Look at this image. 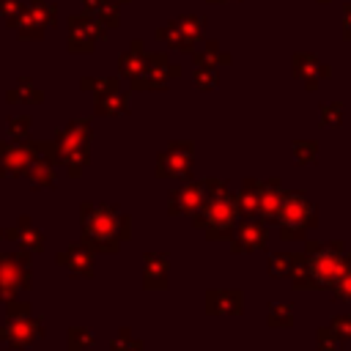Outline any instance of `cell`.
Instances as JSON below:
<instances>
[{
	"instance_id": "30bf717a",
	"label": "cell",
	"mask_w": 351,
	"mask_h": 351,
	"mask_svg": "<svg viewBox=\"0 0 351 351\" xmlns=\"http://www.w3.org/2000/svg\"><path fill=\"white\" fill-rule=\"evenodd\" d=\"M170 280V258L165 252L143 255V282L148 291H165Z\"/></svg>"
},
{
	"instance_id": "ac0fdd59",
	"label": "cell",
	"mask_w": 351,
	"mask_h": 351,
	"mask_svg": "<svg viewBox=\"0 0 351 351\" xmlns=\"http://www.w3.org/2000/svg\"><path fill=\"white\" fill-rule=\"evenodd\" d=\"M11 129H14V137H19V134H25V129H27V121H22V123H11Z\"/></svg>"
},
{
	"instance_id": "3957f363",
	"label": "cell",
	"mask_w": 351,
	"mask_h": 351,
	"mask_svg": "<svg viewBox=\"0 0 351 351\" xmlns=\"http://www.w3.org/2000/svg\"><path fill=\"white\" fill-rule=\"evenodd\" d=\"M192 222H195V228H203L208 239H222L236 225V203L230 200V195L208 197L203 203V208L195 211Z\"/></svg>"
},
{
	"instance_id": "5bb4252c",
	"label": "cell",
	"mask_w": 351,
	"mask_h": 351,
	"mask_svg": "<svg viewBox=\"0 0 351 351\" xmlns=\"http://www.w3.org/2000/svg\"><path fill=\"white\" fill-rule=\"evenodd\" d=\"M27 176H30L33 189H52L55 186V167L49 162H33Z\"/></svg>"
},
{
	"instance_id": "7c38bea8",
	"label": "cell",
	"mask_w": 351,
	"mask_h": 351,
	"mask_svg": "<svg viewBox=\"0 0 351 351\" xmlns=\"http://www.w3.org/2000/svg\"><path fill=\"white\" fill-rule=\"evenodd\" d=\"M206 310L211 315H217V313H241V293L239 291H208L206 293Z\"/></svg>"
},
{
	"instance_id": "9a60e30c",
	"label": "cell",
	"mask_w": 351,
	"mask_h": 351,
	"mask_svg": "<svg viewBox=\"0 0 351 351\" xmlns=\"http://www.w3.org/2000/svg\"><path fill=\"white\" fill-rule=\"evenodd\" d=\"M66 343H69V351H96V335L85 326H71Z\"/></svg>"
},
{
	"instance_id": "8992f818",
	"label": "cell",
	"mask_w": 351,
	"mask_h": 351,
	"mask_svg": "<svg viewBox=\"0 0 351 351\" xmlns=\"http://www.w3.org/2000/svg\"><path fill=\"white\" fill-rule=\"evenodd\" d=\"M208 200L206 195V181L203 184H186L181 189L170 192V203H167V214L170 217H181V214H195L203 208V203Z\"/></svg>"
},
{
	"instance_id": "5b68a950",
	"label": "cell",
	"mask_w": 351,
	"mask_h": 351,
	"mask_svg": "<svg viewBox=\"0 0 351 351\" xmlns=\"http://www.w3.org/2000/svg\"><path fill=\"white\" fill-rule=\"evenodd\" d=\"M44 324L33 315L25 318H8V324L3 326V340L11 351H27L30 346H36L44 337Z\"/></svg>"
},
{
	"instance_id": "e0dca14e",
	"label": "cell",
	"mask_w": 351,
	"mask_h": 351,
	"mask_svg": "<svg viewBox=\"0 0 351 351\" xmlns=\"http://www.w3.org/2000/svg\"><path fill=\"white\" fill-rule=\"evenodd\" d=\"M5 315L8 318H25V315H33V304L30 302H19V299H8L5 302Z\"/></svg>"
},
{
	"instance_id": "4fadbf2b",
	"label": "cell",
	"mask_w": 351,
	"mask_h": 351,
	"mask_svg": "<svg viewBox=\"0 0 351 351\" xmlns=\"http://www.w3.org/2000/svg\"><path fill=\"white\" fill-rule=\"evenodd\" d=\"M263 241H266V230L258 228V225H252V222H247V225L239 228L233 250H236V252H239V250H255V247H261Z\"/></svg>"
},
{
	"instance_id": "6da1fadb",
	"label": "cell",
	"mask_w": 351,
	"mask_h": 351,
	"mask_svg": "<svg viewBox=\"0 0 351 351\" xmlns=\"http://www.w3.org/2000/svg\"><path fill=\"white\" fill-rule=\"evenodd\" d=\"M82 244L90 252H118L121 241L129 239L132 222L112 203H82L80 206Z\"/></svg>"
},
{
	"instance_id": "8fae6325",
	"label": "cell",
	"mask_w": 351,
	"mask_h": 351,
	"mask_svg": "<svg viewBox=\"0 0 351 351\" xmlns=\"http://www.w3.org/2000/svg\"><path fill=\"white\" fill-rule=\"evenodd\" d=\"M5 239L16 241L25 252H44V233L33 225L30 217H19L14 228H5Z\"/></svg>"
},
{
	"instance_id": "d6986e66",
	"label": "cell",
	"mask_w": 351,
	"mask_h": 351,
	"mask_svg": "<svg viewBox=\"0 0 351 351\" xmlns=\"http://www.w3.org/2000/svg\"><path fill=\"white\" fill-rule=\"evenodd\" d=\"M3 236H5V230H3V228H0V239H3Z\"/></svg>"
},
{
	"instance_id": "52a82bcc",
	"label": "cell",
	"mask_w": 351,
	"mask_h": 351,
	"mask_svg": "<svg viewBox=\"0 0 351 351\" xmlns=\"http://www.w3.org/2000/svg\"><path fill=\"white\" fill-rule=\"evenodd\" d=\"M156 173L162 178H186L192 173V154H189V145L181 143V145H170V151H165L159 159H156Z\"/></svg>"
},
{
	"instance_id": "9c48e42d",
	"label": "cell",
	"mask_w": 351,
	"mask_h": 351,
	"mask_svg": "<svg viewBox=\"0 0 351 351\" xmlns=\"http://www.w3.org/2000/svg\"><path fill=\"white\" fill-rule=\"evenodd\" d=\"M33 159H36L33 148L0 143V176H27Z\"/></svg>"
},
{
	"instance_id": "7a4b0ae2",
	"label": "cell",
	"mask_w": 351,
	"mask_h": 351,
	"mask_svg": "<svg viewBox=\"0 0 351 351\" xmlns=\"http://www.w3.org/2000/svg\"><path fill=\"white\" fill-rule=\"evenodd\" d=\"M33 285V269L27 252H0V302L16 299Z\"/></svg>"
},
{
	"instance_id": "277c9868",
	"label": "cell",
	"mask_w": 351,
	"mask_h": 351,
	"mask_svg": "<svg viewBox=\"0 0 351 351\" xmlns=\"http://www.w3.org/2000/svg\"><path fill=\"white\" fill-rule=\"evenodd\" d=\"M88 140H90V129L85 123H74L60 137V162L69 167L71 178H80L82 167L88 165Z\"/></svg>"
},
{
	"instance_id": "2e32d148",
	"label": "cell",
	"mask_w": 351,
	"mask_h": 351,
	"mask_svg": "<svg viewBox=\"0 0 351 351\" xmlns=\"http://www.w3.org/2000/svg\"><path fill=\"white\" fill-rule=\"evenodd\" d=\"M143 348H145V343L143 340H134L129 329H121L118 337L112 340V351H143Z\"/></svg>"
},
{
	"instance_id": "ba28073f",
	"label": "cell",
	"mask_w": 351,
	"mask_h": 351,
	"mask_svg": "<svg viewBox=\"0 0 351 351\" xmlns=\"http://www.w3.org/2000/svg\"><path fill=\"white\" fill-rule=\"evenodd\" d=\"M93 255L96 252H90L85 244H69L66 250H60L55 255V263L74 277H90L93 274Z\"/></svg>"
}]
</instances>
